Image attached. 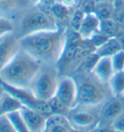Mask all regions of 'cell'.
Listing matches in <instances>:
<instances>
[{"instance_id": "6da1fadb", "label": "cell", "mask_w": 124, "mask_h": 132, "mask_svg": "<svg viewBox=\"0 0 124 132\" xmlns=\"http://www.w3.org/2000/svg\"><path fill=\"white\" fill-rule=\"evenodd\" d=\"M68 27L61 25L56 29L23 36L20 39V45L42 64L56 65L66 45Z\"/></svg>"}, {"instance_id": "7a4b0ae2", "label": "cell", "mask_w": 124, "mask_h": 132, "mask_svg": "<svg viewBox=\"0 0 124 132\" xmlns=\"http://www.w3.org/2000/svg\"><path fill=\"white\" fill-rule=\"evenodd\" d=\"M41 66L39 60L20 49L8 64L0 70V78L4 87L28 90Z\"/></svg>"}, {"instance_id": "3957f363", "label": "cell", "mask_w": 124, "mask_h": 132, "mask_svg": "<svg viewBox=\"0 0 124 132\" xmlns=\"http://www.w3.org/2000/svg\"><path fill=\"white\" fill-rule=\"evenodd\" d=\"M94 51L95 47L90 40H84L68 27L66 45L55 65L60 76H73L85 57Z\"/></svg>"}, {"instance_id": "277c9868", "label": "cell", "mask_w": 124, "mask_h": 132, "mask_svg": "<svg viewBox=\"0 0 124 132\" xmlns=\"http://www.w3.org/2000/svg\"><path fill=\"white\" fill-rule=\"evenodd\" d=\"M73 77L78 89L76 106H101L112 96L108 84L101 82L91 72L79 70Z\"/></svg>"}, {"instance_id": "5b68a950", "label": "cell", "mask_w": 124, "mask_h": 132, "mask_svg": "<svg viewBox=\"0 0 124 132\" xmlns=\"http://www.w3.org/2000/svg\"><path fill=\"white\" fill-rule=\"evenodd\" d=\"M16 24L20 38L45 30L56 29L61 26L50 13L38 5H31L26 9L20 16Z\"/></svg>"}, {"instance_id": "8992f818", "label": "cell", "mask_w": 124, "mask_h": 132, "mask_svg": "<svg viewBox=\"0 0 124 132\" xmlns=\"http://www.w3.org/2000/svg\"><path fill=\"white\" fill-rule=\"evenodd\" d=\"M60 74L56 66L42 64L29 87L28 91L35 99L49 101L55 94Z\"/></svg>"}, {"instance_id": "52a82bcc", "label": "cell", "mask_w": 124, "mask_h": 132, "mask_svg": "<svg viewBox=\"0 0 124 132\" xmlns=\"http://www.w3.org/2000/svg\"><path fill=\"white\" fill-rule=\"evenodd\" d=\"M101 106L77 105L72 108L67 116L71 127L81 131H92L100 124Z\"/></svg>"}, {"instance_id": "ba28073f", "label": "cell", "mask_w": 124, "mask_h": 132, "mask_svg": "<svg viewBox=\"0 0 124 132\" xmlns=\"http://www.w3.org/2000/svg\"><path fill=\"white\" fill-rule=\"evenodd\" d=\"M77 82L73 76H60L54 96L70 109L77 104Z\"/></svg>"}, {"instance_id": "9c48e42d", "label": "cell", "mask_w": 124, "mask_h": 132, "mask_svg": "<svg viewBox=\"0 0 124 132\" xmlns=\"http://www.w3.org/2000/svg\"><path fill=\"white\" fill-rule=\"evenodd\" d=\"M122 113H124V98L112 96L100 108V124L111 126L112 121Z\"/></svg>"}, {"instance_id": "30bf717a", "label": "cell", "mask_w": 124, "mask_h": 132, "mask_svg": "<svg viewBox=\"0 0 124 132\" xmlns=\"http://www.w3.org/2000/svg\"><path fill=\"white\" fill-rule=\"evenodd\" d=\"M20 39L17 32H12L0 37V70L8 64L21 49Z\"/></svg>"}, {"instance_id": "8fae6325", "label": "cell", "mask_w": 124, "mask_h": 132, "mask_svg": "<svg viewBox=\"0 0 124 132\" xmlns=\"http://www.w3.org/2000/svg\"><path fill=\"white\" fill-rule=\"evenodd\" d=\"M21 118L24 120L30 132H45L47 117L38 113L34 109L23 105L20 110Z\"/></svg>"}, {"instance_id": "7c38bea8", "label": "cell", "mask_w": 124, "mask_h": 132, "mask_svg": "<svg viewBox=\"0 0 124 132\" xmlns=\"http://www.w3.org/2000/svg\"><path fill=\"white\" fill-rule=\"evenodd\" d=\"M31 5V0H0V16L15 21Z\"/></svg>"}, {"instance_id": "4fadbf2b", "label": "cell", "mask_w": 124, "mask_h": 132, "mask_svg": "<svg viewBox=\"0 0 124 132\" xmlns=\"http://www.w3.org/2000/svg\"><path fill=\"white\" fill-rule=\"evenodd\" d=\"M100 26H101V20L95 13H85L78 33L84 40H91L100 32Z\"/></svg>"}, {"instance_id": "5bb4252c", "label": "cell", "mask_w": 124, "mask_h": 132, "mask_svg": "<svg viewBox=\"0 0 124 132\" xmlns=\"http://www.w3.org/2000/svg\"><path fill=\"white\" fill-rule=\"evenodd\" d=\"M91 73L101 82L108 84L110 79L112 78V74L114 73L111 56L99 57L98 61L96 62L95 66L91 70Z\"/></svg>"}, {"instance_id": "9a60e30c", "label": "cell", "mask_w": 124, "mask_h": 132, "mask_svg": "<svg viewBox=\"0 0 124 132\" xmlns=\"http://www.w3.org/2000/svg\"><path fill=\"white\" fill-rule=\"evenodd\" d=\"M22 106L23 103L21 99L4 88L0 95V116H7L10 113L20 111Z\"/></svg>"}, {"instance_id": "2e32d148", "label": "cell", "mask_w": 124, "mask_h": 132, "mask_svg": "<svg viewBox=\"0 0 124 132\" xmlns=\"http://www.w3.org/2000/svg\"><path fill=\"white\" fill-rule=\"evenodd\" d=\"M71 127L66 116L52 114L47 118L45 132H70Z\"/></svg>"}, {"instance_id": "e0dca14e", "label": "cell", "mask_w": 124, "mask_h": 132, "mask_svg": "<svg viewBox=\"0 0 124 132\" xmlns=\"http://www.w3.org/2000/svg\"><path fill=\"white\" fill-rule=\"evenodd\" d=\"M124 49L122 43L117 37H110L95 49V53L101 56H112V54Z\"/></svg>"}, {"instance_id": "ac0fdd59", "label": "cell", "mask_w": 124, "mask_h": 132, "mask_svg": "<svg viewBox=\"0 0 124 132\" xmlns=\"http://www.w3.org/2000/svg\"><path fill=\"white\" fill-rule=\"evenodd\" d=\"M108 86L112 96L120 97L124 95V71L114 72L108 82Z\"/></svg>"}, {"instance_id": "d6986e66", "label": "cell", "mask_w": 124, "mask_h": 132, "mask_svg": "<svg viewBox=\"0 0 124 132\" xmlns=\"http://www.w3.org/2000/svg\"><path fill=\"white\" fill-rule=\"evenodd\" d=\"M116 4L111 2H104V1H95L94 13L98 16L101 21L112 19L114 14Z\"/></svg>"}, {"instance_id": "ffe728a7", "label": "cell", "mask_w": 124, "mask_h": 132, "mask_svg": "<svg viewBox=\"0 0 124 132\" xmlns=\"http://www.w3.org/2000/svg\"><path fill=\"white\" fill-rule=\"evenodd\" d=\"M121 27L113 19H108L101 21L100 32L103 33L107 37H116L119 33Z\"/></svg>"}, {"instance_id": "44dd1931", "label": "cell", "mask_w": 124, "mask_h": 132, "mask_svg": "<svg viewBox=\"0 0 124 132\" xmlns=\"http://www.w3.org/2000/svg\"><path fill=\"white\" fill-rule=\"evenodd\" d=\"M7 117H8L9 120L11 121V123L17 132H30L28 127L26 126L23 119L21 118L20 111L10 113L9 115H7Z\"/></svg>"}, {"instance_id": "7402d4cb", "label": "cell", "mask_w": 124, "mask_h": 132, "mask_svg": "<svg viewBox=\"0 0 124 132\" xmlns=\"http://www.w3.org/2000/svg\"><path fill=\"white\" fill-rule=\"evenodd\" d=\"M84 15H85V12L83 11V9L79 8V7L74 9L73 12H72V15H71L68 27L72 29V30L76 31V32H78L79 27H81V24L83 22Z\"/></svg>"}, {"instance_id": "603a6c76", "label": "cell", "mask_w": 124, "mask_h": 132, "mask_svg": "<svg viewBox=\"0 0 124 132\" xmlns=\"http://www.w3.org/2000/svg\"><path fill=\"white\" fill-rule=\"evenodd\" d=\"M50 104V110L52 112V114H56V115H62V116H68L69 112H70V108L67 107L65 104L62 101H60L57 97H51V98L48 101Z\"/></svg>"}, {"instance_id": "cb8c5ba5", "label": "cell", "mask_w": 124, "mask_h": 132, "mask_svg": "<svg viewBox=\"0 0 124 132\" xmlns=\"http://www.w3.org/2000/svg\"><path fill=\"white\" fill-rule=\"evenodd\" d=\"M12 32H17L16 21L8 18L0 16V37Z\"/></svg>"}, {"instance_id": "d4e9b609", "label": "cell", "mask_w": 124, "mask_h": 132, "mask_svg": "<svg viewBox=\"0 0 124 132\" xmlns=\"http://www.w3.org/2000/svg\"><path fill=\"white\" fill-rule=\"evenodd\" d=\"M111 58L114 72L124 71V49L120 50L119 52L112 54Z\"/></svg>"}, {"instance_id": "484cf974", "label": "cell", "mask_w": 124, "mask_h": 132, "mask_svg": "<svg viewBox=\"0 0 124 132\" xmlns=\"http://www.w3.org/2000/svg\"><path fill=\"white\" fill-rule=\"evenodd\" d=\"M0 132H17L7 116H0Z\"/></svg>"}, {"instance_id": "4316f807", "label": "cell", "mask_w": 124, "mask_h": 132, "mask_svg": "<svg viewBox=\"0 0 124 132\" xmlns=\"http://www.w3.org/2000/svg\"><path fill=\"white\" fill-rule=\"evenodd\" d=\"M111 127L113 130L119 132H124V113H122L119 117H117L111 124Z\"/></svg>"}, {"instance_id": "83f0119b", "label": "cell", "mask_w": 124, "mask_h": 132, "mask_svg": "<svg viewBox=\"0 0 124 132\" xmlns=\"http://www.w3.org/2000/svg\"><path fill=\"white\" fill-rule=\"evenodd\" d=\"M62 4L71 9H76L79 6V0H59Z\"/></svg>"}, {"instance_id": "f1b7e54d", "label": "cell", "mask_w": 124, "mask_h": 132, "mask_svg": "<svg viewBox=\"0 0 124 132\" xmlns=\"http://www.w3.org/2000/svg\"><path fill=\"white\" fill-rule=\"evenodd\" d=\"M95 1H104V2H111V3H117V2H119L121 0H95Z\"/></svg>"}, {"instance_id": "f546056e", "label": "cell", "mask_w": 124, "mask_h": 132, "mask_svg": "<svg viewBox=\"0 0 124 132\" xmlns=\"http://www.w3.org/2000/svg\"><path fill=\"white\" fill-rule=\"evenodd\" d=\"M44 0H31V2H32V4L33 5H38L40 4L41 2H43Z\"/></svg>"}, {"instance_id": "4dcf8cb0", "label": "cell", "mask_w": 124, "mask_h": 132, "mask_svg": "<svg viewBox=\"0 0 124 132\" xmlns=\"http://www.w3.org/2000/svg\"><path fill=\"white\" fill-rule=\"evenodd\" d=\"M4 91V87L2 86V85H0V95L2 94V92Z\"/></svg>"}, {"instance_id": "1f68e13d", "label": "cell", "mask_w": 124, "mask_h": 132, "mask_svg": "<svg viewBox=\"0 0 124 132\" xmlns=\"http://www.w3.org/2000/svg\"><path fill=\"white\" fill-rule=\"evenodd\" d=\"M70 132H85V131H81V130H77V129H71V131Z\"/></svg>"}, {"instance_id": "d6a6232c", "label": "cell", "mask_w": 124, "mask_h": 132, "mask_svg": "<svg viewBox=\"0 0 124 132\" xmlns=\"http://www.w3.org/2000/svg\"><path fill=\"white\" fill-rule=\"evenodd\" d=\"M0 85H2V86L4 87V85H3V82H2V80H1V78H0Z\"/></svg>"}, {"instance_id": "836d02e7", "label": "cell", "mask_w": 124, "mask_h": 132, "mask_svg": "<svg viewBox=\"0 0 124 132\" xmlns=\"http://www.w3.org/2000/svg\"><path fill=\"white\" fill-rule=\"evenodd\" d=\"M112 132H119V131H116V130H113V129H112Z\"/></svg>"}, {"instance_id": "e575fe53", "label": "cell", "mask_w": 124, "mask_h": 132, "mask_svg": "<svg viewBox=\"0 0 124 132\" xmlns=\"http://www.w3.org/2000/svg\"><path fill=\"white\" fill-rule=\"evenodd\" d=\"M122 97H123V98H124V95H123V96H122Z\"/></svg>"}]
</instances>
